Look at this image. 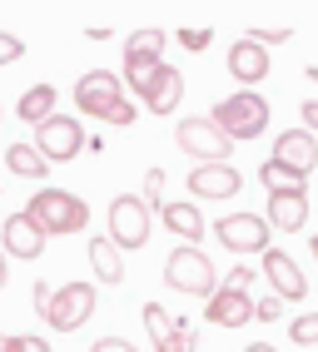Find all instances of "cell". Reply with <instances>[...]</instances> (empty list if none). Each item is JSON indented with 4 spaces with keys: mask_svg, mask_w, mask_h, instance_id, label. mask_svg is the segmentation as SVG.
<instances>
[{
    "mask_svg": "<svg viewBox=\"0 0 318 352\" xmlns=\"http://www.w3.org/2000/svg\"><path fill=\"white\" fill-rule=\"evenodd\" d=\"M304 124H308V134L318 129V100H304Z\"/></svg>",
    "mask_w": 318,
    "mask_h": 352,
    "instance_id": "cell-34",
    "label": "cell"
},
{
    "mask_svg": "<svg viewBox=\"0 0 318 352\" xmlns=\"http://www.w3.org/2000/svg\"><path fill=\"white\" fill-rule=\"evenodd\" d=\"M89 268H95L100 283H120L125 278V253L109 239H89Z\"/></svg>",
    "mask_w": 318,
    "mask_h": 352,
    "instance_id": "cell-20",
    "label": "cell"
},
{
    "mask_svg": "<svg viewBox=\"0 0 318 352\" xmlns=\"http://www.w3.org/2000/svg\"><path fill=\"white\" fill-rule=\"evenodd\" d=\"M0 243L10 248V258H25V263H30V258L45 253V243H50V239L30 223V214H10L6 228H0ZM6 248H0V253H6Z\"/></svg>",
    "mask_w": 318,
    "mask_h": 352,
    "instance_id": "cell-15",
    "label": "cell"
},
{
    "mask_svg": "<svg viewBox=\"0 0 318 352\" xmlns=\"http://www.w3.org/2000/svg\"><path fill=\"white\" fill-rule=\"evenodd\" d=\"M274 164H284L288 174H299V179H308L313 169H318V139L308 134V129H284L279 139H274V154H268Z\"/></svg>",
    "mask_w": 318,
    "mask_h": 352,
    "instance_id": "cell-11",
    "label": "cell"
},
{
    "mask_svg": "<svg viewBox=\"0 0 318 352\" xmlns=\"http://www.w3.org/2000/svg\"><path fill=\"white\" fill-rule=\"evenodd\" d=\"M105 124H115V129H134V100H125L115 114H109V120Z\"/></svg>",
    "mask_w": 318,
    "mask_h": 352,
    "instance_id": "cell-30",
    "label": "cell"
},
{
    "mask_svg": "<svg viewBox=\"0 0 318 352\" xmlns=\"http://www.w3.org/2000/svg\"><path fill=\"white\" fill-rule=\"evenodd\" d=\"M134 95L145 100V109H149V114H169V109H179V100H184V75H179V69L165 60V65H159L140 89H134Z\"/></svg>",
    "mask_w": 318,
    "mask_h": 352,
    "instance_id": "cell-13",
    "label": "cell"
},
{
    "mask_svg": "<svg viewBox=\"0 0 318 352\" xmlns=\"http://www.w3.org/2000/svg\"><path fill=\"white\" fill-rule=\"evenodd\" d=\"M6 164H10V174H20V179H45V174H50V164H45L30 144H10Z\"/></svg>",
    "mask_w": 318,
    "mask_h": 352,
    "instance_id": "cell-22",
    "label": "cell"
},
{
    "mask_svg": "<svg viewBox=\"0 0 318 352\" xmlns=\"http://www.w3.org/2000/svg\"><path fill=\"white\" fill-rule=\"evenodd\" d=\"M214 239L229 248V253H264L268 248V223L259 219V214H224L219 223H214Z\"/></svg>",
    "mask_w": 318,
    "mask_h": 352,
    "instance_id": "cell-10",
    "label": "cell"
},
{
    "mask_svg": "<svg viewBox=\"0 0 318 352\" xmlns=\"http://www.w3.org/2000/svg\"><path fill=\"white\" fill-rule=\"evenodd\" d=\"M25 214H30V223L45 233V239H60V233H80V228L89 223L85 199H80V194H70V189H40V194L25 204Z\"/></svg>",
    "mask_w": 318,
    "mask_h": 352,
    "instance_id": "cell-3",
    "label": "cell"
},
{
    "mask_svg": "<svg viewBox=\"0 0 318 352\" xmlns=\"http://www.w3.org/2000/svg\"><path fill=\"white\" fill-rule=\"evenodd\" d=\"M174 144L184 149L189 159H199V164H229V154H234V144H229V139H224V134L209 124V114L179 120V129H174Z\"/></svg>",
    "mask_w": 318,
    "mask_h": 352,
    "instance_id": "cell-8",
    "label": "cell"
},
{
    "mask_svg": "<svg viewBox=\"0 0 318 352\" xmlns=\"http://www.w3.org/2000/svg\"><path fill=\"white\" fill-rule=\"evenodd\" d=\"M20 55H25V40H20V35H6V30H0V65H15Z\"/></svg>",
    "mask_w": 318,
    "mask_h": 352,
    "instance_id": "cell-26",
    "label": "cell"
},
{
    "mask_svg": "<svg viewBox=\"0 0 318 352\" xmlns=\"http://www.w3.org/2000/svg\"><path fill=\"white\" fill-rule=\"evenodd\" d=\"M209 35H214V30H179V45H184V50H204Z\"/></svg>",
    "mask_w": 318,
    "mask_h": 352,
    "instance_id": "cell-31",
    "label": "cell"
},
{
    "mask_svg": "<svg viewBox=\"0 0 318 352\" xmlns=\"http://www.w3.org/2000/svg\"><path fill=\"white\" fill-rule=\"evenodd\" d=\"M0 288H6V253H0Z\"/></svg>",
    "mask_w": 318,
    "mask_h": 352,
    "instance_id": "cell-36",
    "label": "cell"
},
{
    "mask_svg": "<svg viewBox=\"0 0 318 352\" xmlns=\"http://www.w3.org/2000/svg\"><path fill=\"white\" fill-rule=\"evenodd\" d=\"M268 228H284V233H299L308 223V189H284V194H268Z\"/></svg>",
    "mask_w": 318,
    "mask_h": 352,
    "instance_id": "cell-16",
    "label": "cell"
},
{
    "mask_svg": "<svg viewBox=\"0 0 318 352\" xmlns=\"http://www.w3.org/2000/svg\"><path fill=\"white\" fill-rule=\"evenodd\" d=\"M15 114H20L25 124H45V120L55 114V89H50V85H30L25 95L15 100Z\"/></svg>",
    "mask_w": 318,
    "mask_h": 352,
    "instance_id": "cell-21",
    "label": "cell"
},
{
    "mask_svg": "<svg viewBox=\"0 0 318 352\" xmlns=\"http://www.w3.org/2000/svg\"><path fill=\"white\" fill-rule=\"evenodd\" d=\"M35 313H40L45 327H55V333H75V327H85L89 313H95V288L89 283H65V288L35 283Z\"/></svg>",
    "mask_w": 318,
    "mask_h": 352,
    "instance_id": "cell-1",
    "label": "cell"
},
{
    "mask_svg": "<svg viewBox=\"0 0 318 352\" xmlns=\"http://www.w3.org/2000/svg\"><path fill=\"white\" fill-rule=\"evenodd\" d=\"M264 278L274 283V298H279V302H304V293H308L304 268L293 263L284 248H264Z\"/></svg>",
    "mask_w": 318,
    "mask_h": 352,
    "instance_id": "cell-12",
    "label": "cell"
},
{
    "mask_svg": "<svg viewBox=\"0 0 318 352\" xmlns=\"http://www.w3.org/2000/svg\"><path fill=\"white\" fill-rule=\"evenodd\" d=\"M259 179H264V189H268V194H284V189H304V184H308V179L288 174L284 164H274V159H264V164H259Z\"/></svg>",
    "mask_w": 318,
    "mask_h": 352,
    "instance_id": "cell-23",
    "label": "cell"
},
{
    "mask_svg": "<svg viewBox=\"0 0 318 352\" xmlns=\"http://www.w3.org/2000/svg\"><path fill=\"white\" fill-rule=\"evenodd\" d=\"M209 124L229 139V144H244V139H259L268 129V100L254 95V89H239V95L229 100H219L214 114H209Z\"/></svg>",
    "mask_w": 318,
    "mask_h": 352,
    "instance_id": "cell-2",
    "label": "cell"
},
{
    "mask_svg": "<svg viewBox=\"0 0 318 352\" xmlns=\"http://www.w3.org/2000/svg\"><path fill=\"white\" fill-rule=\"evenodd\" d=\"M248 318H254V298L239 293V288H219L209 298V322L214 327H248Z\"/></svg>",
    "mask_w": 318,
    "mask_h": 352,
    "instance_id": "cell-18",
    "label": "cell"
},
{
    "mask_svg": "<svg viewBox=\"0 0 318 352\" xmlns=\"http://www.w3.org/2000/svg\"><path fill=\"white\" fill-rule=\"evenodd\" d=\"M308 80H313V85H318V65H308Z\"/></svg>",
    "mask_w": 318,
    "mask_h": 352,
    "instance_id": "cell-37",
    "label": "cell"
},
{
    "mask_svg": "<svg viewBox=\"0 0 318 352\" xmlns=\"http://www.w3.org/2000/svg\"><path fill=\"white\" fill-rule=\"evenodd\" d=\"M189 189L199 199H234L244 189V174L234 164H199V169H189Z\"/></svg>",
    "mask_w": 318,
    "mask_h": 352,
    "instance_id": "cell-14",
    "label": "cell"
},
{
    "mask_svg": "<svg viewBox=\"0 0 318 352\" xmlns=\"http://www.w3.org/2000/svg\"><path fill=\"white\" fill-rule=\"evenodd\" d=\"M279 313H284V302H279V298H259V302H254V318H259V322H274Z\"/></svg>",
    "mask_w": 318,
    "mask_h": 352,
    "instance_id": "cell-29",
    "label": "cell"
},
{
    "mask_svg": "<svg viewBox=\"0 0 318 352\" xmlns=\"http://www.w3.org/2000/svg\"><path fill=\"white\" fill-rule=\"evenodd\" d=\"M248 283H254V268H248V263H239L229 278H224V288H239V293H248Z\"/></svg>",
    "mask_w": 318,
    "mask_h": 352,
    "instance_id": "cell-28",
    "label": "cell"
},
{
    "mask_svg": "<svg viewBox=\"0 0 318 352\" xmlns=\"http://www.w3.org/2000/svg\"><path fill=\"white\" fill-rule=\"evenodd\" d=\"M244 352H279V347H274V342H248Z\"/></svg>",
    "mask_w": 318,
    "mask_h": 352,
    "instance_id": "cell-35",
    "label": "cell"
},
{
    "mask_svg": "<svg viewBox=\"0 0 318 352\" xmlns=\"http://www.w3.org/2000/svg\"><path fill=\"white\" fill-rule=\"evenodd\" d=\"M165 65V30H134L125 40V89H140Z\"/></svg>",
    "mask_w": 318,
    "mask_h": 352,
    "instance_id": "cell-9",
    "label": "cell"
},
{
    "mask_svg": "<svg viewBox=\"0 0 318 352\" xmlns=\"http://www.w3.org/2000/svg\"><path fill=\"white\" fill-rule=\"evenodd\" d=\"M288 338L299 342V347H308V342H318V313H304L299 322H288Z\"/></svg>",
    "mask_w": 318,
    "mask_h": 352,
    "instance_id": "cell-25",
    "label": "cell"
},
{
    "mask_svg": "<svg viewBox=\"0 0 318 352\" xmlns=\"http://www.w3.org/2000/svg\"><path fill=\"white\" fill-rule=\"evenodd\" d=\"M159 219H165V228L179 233V239H184L189 248L204 239V214H199L194 204H165V208H159Z\"/></svg>",
    "mask_w": 318,
    "mask_h": 352,
    "instance_id": "cell-19",
    "label": "cell"
},
{
    "mask_svg": "<svg viewBox=\"0 0 318 352\" xmlns=\"http://www.w3.org/2000/svg\"><path fill=\"white\" fill-rule=\"evenodd\" d=\"M154 352H194V327L184 318H174V327L165 333V342H154Z\"/></svg>",
    "mask_w": 318,
    "mask_h": 352,
    "instance_id": "cell-24",
    "label": "cell"
},
{
    "mask_svg": "<svg viewBox=\"0 0 318 352\" xmlns=\"http://www.w3.org/2000/svg\"><path fill=\"white\" fill-rule=\"evenodd\" d=\"M109 243H115L120 253H134V248L149 243V208H145V199L115 194V204H109Z\"/></svg>",
    "mask_w": 318,
    "mask_h": 352,
    "instance_id": "cell-6",
    "label": "cell"
},
{
    "mask_svg": "<svg viewBox=\"0 0 318 352\" xmlns=\"http://www.w3.org/2000/svg\"><path fill=\"white\" fill-rule=\"evenodd\" d=\"M30 149L45 164H70L85 149V129H80V120H70V114H50L45 124H35V144Z\"/></svg>",
    "mask_w": 318,
    "mask_h": 352,
    "instance_id": "cell-7",
    "label": "cell"
},
{
    "mask_svg": "<svg viewBox=\"0 0 318 352\" xmlns=\"http://www.w3.org/2000/svg\"><path fill=\"white\" fill-rule=\"evenodd\" d=\"M125 100H129V89H125L120 75H109V69H89V75H80V85H75V104H80V114H89V120H109Z\"/></svg>",
    "mask_w": 318,
    "mask_h": 352,
    "instance_id": "cell-5",
    "label": "cell"
},
{
    "mask_svg": "<svg viewBox=\"0 0 318 352\" xmlns=\"http://www.w3.org/2000/svg\"><path fill=\"white\" fill-rule=\"evenodd\" d=\"M248 40H254V45H284V40H288V30H254Z\"/></svg>",
    "mask_w": 318,
    "mask_h": 352,
    "instance_id": "cell-33",
    "label": "cell"
},
{
    "mask_svg": "<svg viewBox=\"0 0 318 352\" xmlns=\"http://www.w3.org/2000/svg\"><path fill=\"white\" fill-rule=\"evenodd\" d=\"M6 352H50V342L35 338V333H25V338H10V342H6Z\"/></svg>",
    "mask_w": 318,
    "mask_h": 352,
    "instance_id": "cell-27",
    "label": "cell"
},
{
    "mask_svg": "<svg viewBox=\"0 0 318 352\" xmlns=\"http://www.w3.org/2000/svg\"><path fill=\"white\" fill-rule=\"evenodd\" d=\"M308 248H313V258H318V233H313V239H308Z\"/></svg>",
    "mask_w": 318,
    "mask_h": 352,
    "instance_id": "cell-38",
    "label": "cell"
},
{
    "mask_svg": "<svg viewBox=\"0 0 318 352\" xmlns=\"http://www.w3.org/2000/svg\"><path fill=\"white\" fill-rule=\"evenodd\" d=\"M89 352H140V347H134V342H125V338H100Z\"/></svg>",
    "mask_w": 318,
    "mask_h": 352,
    "instance_id": "cell-32",
    "label": "cell"
},
{
    "mask_svg": "<svg viewBox=\"0 0 318 352\" xmlns=\"http://www.w3.org/2000/svg\"><path fill=\"white\" fill-rule=\"evenodd\" d=\"M6 342H10V338H6V333H0V352H6Z\"/></svg>",
    "mask_w": 318,
    "mask_h": 352,
    "instance_id": "cell-39",
    "label": "cell"
},
{
    "mask_svg": "<svg viewBox=\"0 0 318 352\" xmlns=\"http://www.w3.org/2000/svg\"><path fill=\"white\" fill-rule=\"evenodd\" d=\"M165 283L174 293H189V298H214L219 293V273L209 263V253H199V248H174L169 253V263H165Z\"/></svg>",
    "mask_w": 318,
    "mask_h": 352,
    "instance_id": "cell-4",
    "label": "cell"
},
{
    "mask_svg": "<svg viewBox=\"0 0 318 352\" xmlns=\"http://www.w3.org/2000/svg\"><path fill=\"white\" fill-rule=\"evenodd\" d=\"M229 75L244 85V89H254L264 75H268V50L264 45H254V40H234V50H229Z\"/></svg>",
    "mask_w": 318,
    "mask_h": 352,
    "instance_id": "cell-17",
    "label": "cell"
}]
</instances>
